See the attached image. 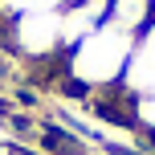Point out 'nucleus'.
I'll return each instance as SVG.
<instances>
[{"label": "nucleus", "instance_id": "obj_5", "mask_svg": "<svg viewBox=\"0 0 155 155\" xmlns=\"http://www.w3.org/2000/svg\"><path fill=\"white\" fill-rule=\"evenodd\" d=\"M65 4L70 0H0V29H4V21H12L21 12H61Z\"/></svg>", "mask_w": 155, "mask_h": 155}, {"label": "nucleus", "instance_id": "obj_2", "mask_svg": "<svg viewBox=\"0 0 155 155\" xmlns=\"http://www.w3.org/2000/svg\"><path fill=\"white\" fill-rule=\"evenodd\" d=\"M0 37L8 41V49L29 61H53L65 53L61 41V12H21L12 21H4Z\"/></svg>", "mask_w": 155, "mask_h": 155}, {"label": "nucleus", "instance_id": "obj_6", "mask_svg": "<svg viewBox=\"0 0 155 155\" xmlns=\"http://www.w3.org/2000/svg\"><path fill=\"white\" fill-rule=\"evenodd\" d=\"M131 127H139L143 135H151V139H155V90L131 98Z\"/></svg>", "mask_w": 155, "mask_h": 155}, {"label": "nucleus", "instance_id": "obj_7", "mask_svg": "<svg viewBox=\"0 0 155 155\" xmlns=\"http://www.w3.org/2000/svg\"><path fill=\"white\" fill-rule=\"evenodd\" d=\"M90 4H102V8H106V4H110V0H90Z\"/></svg>", "mask_w": 155, "mask_h": 155}, {"label": "nucleus", "instance_id": "obj_4", "mask_svg": "<svg viewBox=\"0 0 155 155\" xmlns=\"http://www.w3.org/2000/svg\"><path fill=\"white\" fill-rule=\"evenodd\" d=\"M155 21V0H110L106 4V25L139 37L143 29Z\"/></svg>", "mask_w": 155, "mask_h": 155}, {"label": "nucleus", "instance_id": "obj_3", "mask_svg": "<svg viewBox=\"0 0 155 155\" xmlns=\"http://www.w3.org/2000/svg\"><path fill=\"white\" fill-rule=\"evenodd\" d=\"M118 90L127 98H139V94L155 90V21L135 37V49H131V61H127V74H123Z\"/></svg>", "mask_w": 155, "mask_h": 155}, {"label": "nucleus", "instance_id": "obj_1", "mask_svg": "<svg viewBox=\"0 0 155 155\" xmlns=\"http://www.w3.org/2000/svg\"><path fill=\"white\" fill-rule=\"evenodd\" d=\"M131 49H135V37L114 25L102 21L94 33H86L74 49L61 53V70H65V86L74 90H118L123 86V74H127V61H131Z\"/></svg>", "mask_w": 155, "mask_h": 155}]
</instances>
